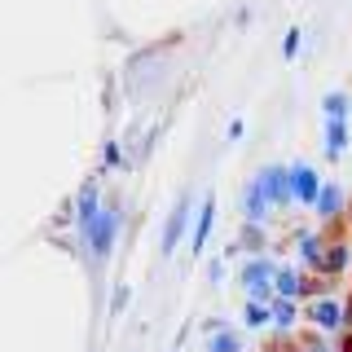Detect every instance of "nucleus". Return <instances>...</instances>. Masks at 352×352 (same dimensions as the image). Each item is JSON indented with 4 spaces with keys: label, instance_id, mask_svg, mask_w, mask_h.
I'll return each instance as SVG.
<instances>
[{
    "label": "nucleus",
    "instance_id": "obj_10",
    "mask_svg": "<svg viewBox=\"0 0 352 352\" xmlns=\"http://www.w3.org/2000/svg\"><path fill=\"white\" fill-rule=\"evenodd\" d=\"M317 212H322V216H335L339 212V190H335V185H326V190H322V198H317Z\"/></svg>",
    "mask_w": 352,
    "mask_h": 352
},
{
    "label": "nucleus",
    "instance_id": "obj_17",
    "mask_svg": "<svg viewBox=\"0 0 352 352\" xmlns=\"http://www.w3.org/2000/svg\"><path fill=\"white\" fill-rule=\"evenodd\" d=\"M264 317H269V313H264V308H260V304H251V308H247V322H251V326H260V322H264Z\"/></svg>",
    "mask_w": 352,
    "mask_h": 352
},
{
    "label": "nucleus",
    "instance_id": "obj_1",
    "mask_svg": "<svg viewBox=\"0 0 352 352\" xmlns=\"http://www.w3.org/2000/svg\"><path fill=\"white\" fill-rule=\"evenodd\" d=\"M115 225H119V216L106 207V212L93 220V229H88V242H93V256H97V260H106L110 247H115Z\"/></svg>",
    "mask_w": 352,
    "mask_h": 352
},
{
    "label": "nucleus",
    "instance_id": "obj_9",
    "mask_svg": "<svg viewBox=\"0 0 352 352\" xmlns=\"http://www.w3.org/2000/svg\"><path fill=\"white\" fill-rule=\"evenodd\" d=\"M273 286H278V291L286 295V300H291V295H300V278H295L291 269H278V278H273Z\"/></svg>",
    "mask_w": 352,
    "mask_h": 352
},
{
    "label": "nucleus",
    "instance_id": "obj_3",
    "mask_svg": "<svg viewBox=\"0 0 352 352\" xmlns=\"http://www.w3.org/2000/svg\"><path fill=\"white\" fill-rule=\"evenodd\" d=\"M260 190L269 203H286L295 190H291V172H282V168H269V172H260Z\"/></svg>",
    "mask_w": 352,
    "mask_h": 352
},
{
    "label": "nucleus",
    "instance_id": "obj_2",
    "mask_svg": "<svg viewBox=\"0 0 352 352\" xmlns=\"http://www.w3.org/2000/svg\"><path fill=\"white\" fill-rule=\"evenodd\" d=\"M273 278H278V269H269L264 260H256V264H247V269H242V286L251 291V300H264V295H269V286H273Z\"/></svg>",
    "mask_w": 352,
    "mask_h": 352
},
{
    "label": "nucleus",
    "instance_id": "obj_15",
    "mask_svg": "<svg viewBox=\"0 0 352 352\" xmlns=\"http://www.w3.org/2000/svg\"><path fill=\"white\" fill-rule=\"evenodd\" d=\"M273 317H278V326H291L295 322V304H278V308H273Z\"/></svg>",
    "mask_w": 352,
    "mask_h": 352
},
{
    "label": "nucleus",
    "instance_id": "obj_12",
    "mask_svg": "<svg viewBox=\"0 0 352 352\" xmlns=\"http://www.w3.org/2000/svg\"><path fill=\"white\" fill-rule=\"evenodd\" d=\"M300 251H304V260H308V264H322V242H317V238H304V242H300Z\"/></svg>",
    "mask_w": 352,
    "mask_h": 352
},
{
    "label": "nucleus",
    "instance_id": "obj_16",
    "mask_svg": "<svg viewBox=\"0 0 352 352\" xmlns=\"http://www.w3.org/2000/svg\"><path fill=\"white\" fill-rule=\"evenodd\" d=\"M326 110H330V119H339V115H344V97L330 93V97H326Z\"/></svg>",
    "mask_w": 352,
    "mask_h": 352
},
{
    "label": "nucleus",
    "instance_id": "obj_13",
    "mask_svg": "<svg viewBox=\"0 0 352 352\" xmlns=\"http://www.w3.org/2000/svg\"><path fill=\"white\" fill-rule=\"evenodd\" d=\"M344 264H348V251H344V247H335V251H330V256L322 260V269L335 273V269H344Z\"/></svg>",
    "mask_w": 352,
    "mask_h": 352
},
{
    "label": "nucleus",
    "instance_id": "obj_11",
    "mask_svg": "<svg viewBox=\"0 0 352 352\" xmlns=\"http://www.w3.org/2000/svg\"><path fill=\"white\" fill-rule=\"evenodd\" d=\"M207 352H238V339H234V335H225V330H216L212 344H207Z\"/></svg>",
    "mask_w": 352,
    "mask_h": 352
},
{
    "label": "nucleus",
    "instance_id": "obj_14",
    "mask_svg": "<svg viewBox=\"0 0 352 352\" xmlns=\"http://www.w3.org/2000/svg\"><path fill=\"white\" fill-rule=\"evenodd\" d=\"M330 154H344V128H339V119L330 124Z\"/></svg>",
    "mask_w": 352,
    "mask_h": 352
},
{
    "label": "nucleus",
    "instance_id": "obj_5",
    "mask_svg": "<svg viewBox=\"0 0 352 352\" xmlns=\"http://www.w3.org/2000/svg\"><path fill=\"white\" fill-rule=\"evenodd\" d=\"M185 220H190V203H176V212L168 220V234H163V251H176V238L185 234Z\"/></svg>",
    "mask_w": 352,
    "mask_h": 352
},
{
    "label": "nucleus",
    "instance_id": "obj_4",
    "mask_svg": "<svg viewBox=\"0 0 352 352\" xmlns=\"http://www.w3.org/2000/svg\"><path fill=\"white\" fill-rule=\"evenodd\" d=\"M291 190H295V198H304V203H317V198H322L313 168H295V172H291Z\"/></svg>",
    "mask_w": 352,
    "mask_h": 352
},
{
    "label": "nucleus",
    "instance_id": "obj_7",
    "mask_svg": "<svg viewBox=\"0 0 352 352\" xmlns=\"http://www.w3.org/2000/svg\"><path fill=\"white\" fill-rule=\"evenodd\" d=\"M212 220H216V203L207 198V203H203V216H198V229H194V251H203L207 234H212Z\"/></svg>",
    "mask_w": 352,
    "mask_h": 352
},
{
    "label": "nucleus",
    "instance_id": "obj_6",
    "mask_svg": "<svg viewBox=\"0 0 352 352\" xmlns=\"http://www.w3.org/2000/svg\"><path fill=\"white\" fill-rule=\"evenodd\" d=\"M308 317H313V322H317V326H326V330H335V326H339V317H344V313H339V304H330V300H317L313 308H308Z\"/></svg>",
    "mask_w": 352,
    "mask_h": 352
},
{
    "label": "nucleus",
    "instance_id": "obj_8",
    "mask_svg": "<svg viewBox=\"0 0 352 352\" xmlns=\"http://www.w3.org/2000/svg\"><path fill=\"white\" fill-rule=\"evenodd\" d=\"M242 207H247V216H251V220H260V216H264V207H269V198H264V190H260V181L251 185L247 194H242Z\"/></svg>",
    "mask_w": 352,
    "mask_h": 352
}]
</instances>
